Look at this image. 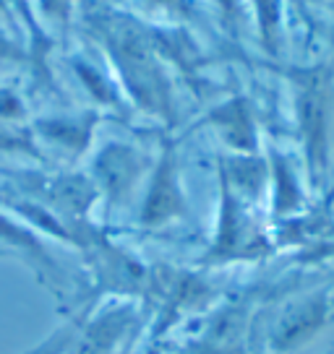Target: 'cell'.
I'll use <instances>...</instances> for the list:
<instances>
[{
  "label": "cell",
  "mask_w": 334,
  "mask_h": 354,
  "mask_svg": "<svg viewBox=\"0 0 334 354\" xmlns=\"http://www.w3.org/2000/svg\"><path fill=\"white\" fill-rule=\"evenodd\" d=\"M180 211H183V196L178 188V172H175L173 154L167 151L165 159L157 167L155 183H152V190L146 196L141 219H144V224H165L167 219L178 216Z\"/></svg>",
  "instance_id": "7a4b0ae2"
},
{
  "label": "cell",
  "mask_w": 334,
  "mask_h": 354,
  "mask_svg": "<svg viewBox=\"0 0 334 354\" xmlns=\"http://www.w3.org/2000/svg\"><path fill=\"white\" fill-rule=\"evenodd\" d=\"M19 112H21V107H19L16 97L8 91H0V118H16Z\"/></svg>",
  "instance_id": "8992f818"
},
{
  "label": "cell",
  "mask_w": 334,
  "mask_h": 354,
  "mask_svg": "<svg viewBox=\"0 0 334 354\" xmlns=\"http://www.w3.org/2000/svg\"><path fill=\"white\" fill-rule=\"evenodd\" d=\"M115 63L121 66L125 84L134 88L136 97L152 110H165L167 91L159 76L155 55L144 42V37L134 29H115L110 37Z\"/></svg>",
  "instance_id": "6da1fadb"
},
{
  "label": "cell",
  "mask_w": 334,
  "mask_h": 354,
  "mask_svg": "<svg viewBox=\"0 0 334 354\" xmlns=\"http://www.w3.org/2000/svg\"><path fill=\"white\" fill-rule=\"evenodd\" d=\"M16 57H21L19 47H16L8 37H3V34H0V60H16Z\"/></svg>",
  "instance_id": "52a82bcc"
},
{
  "label": "cell",
  "mask_w": 334,
  "mask_h": 354,
  "mask_svg": "<svg viewBox=\"0 0 334 354\" xmlns=\"http://www.w3.org/2000/svg\"><path fill=\"white\" fill-rule=\"evenodd\" d=\"M301 120H303V133L308 138L311 159L316 162L322 156V149H324V100L319 88L308 86L301 91Z\"/></svg>",
  "instance_id": "3957f363"
},
{
  "label": "cell",
  "mask_w": 334,
  "mask_h": 354,
  "mask_svg": "<svg viewBox=\"0 0 334 354\" xmlns=\"http://www.w3.org/2000/svg\"><path fill=\"white\" fill-rule=\"evenodd\" d=\"M332 3H334V0H332Z\"/></svg>",
  "instance_id": "ba28073f"
},
{
  "label": "cell",
  "mask_w": 334,
  "mask_h": 354,
  "mask_svg": "<svg viewBox=\"0 0 334 354\" xmlns=\"http://www.w3.org/2000/svg\"><path fill=\"white\" fill-rule=\"evenodd\" d=\"M0 240L16 245L19 250H29V253L37 255L39 261H45V253H42L39 240H37L29 230H24L21 224H16V221H11L8 216H3V214H0Z\"/></svg>",
  "instance_id": "277c9868"
},
{
  "label": "cell",
  "mask_w": 334,
  "mask_h": 354,
  "mask_svg": "<svg viewBox=\"0 0 334 354\" xmlns=\"http://www.w3.org/2000/svg\"><path fill=\"white\" fill-rule=\"evenodd\" d=\"M222 122H225V136H227L235 146L243 149L245 146L243 133L251 138V122H248V118H245L240 102H233V104H227V107L220 112V125H222ZM245 149H248V146H245Z\"/></svg>",
  "instance_id": "5b68a950"
}]
</instances>
